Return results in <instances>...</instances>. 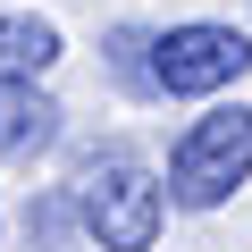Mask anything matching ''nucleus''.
Instances as JSON below:
<instances>
[{
  "label": "nucleus",
  "mask_w": 252,
  "mask_h": 252,
  "mask_svg": "<svg viewBox=\"0 0 252 252\" xmlns=\"http://www.w3.org/2000/svg\"><path fill=\"white\" fill-rule=\"evenodd\" d=\"M59 67V26L34 9H0V76H51Z\"/></svg>",
  "instance_id": "5"
},
{
  "label": "nucleus",
  "mask_w": 252,
  "mask_h": 252,
  "mask_svg": "<svg viewBox=\"0 0 252 252\" xmlns=\"http://www.w3.org/2000/svg\"><path fill=\"white\" fill-rule=\"evenodd\" d=\"M109 76H118L126 93H160V84H152V34H143V26H109Z\"/></svg>",
  "instance_id": "6"
},
{
  "label": "nucleus",
  "mask_w": 252,
  "mask_h": 252,
  "mask_svg": "<svg viewBox=\"0 0 252 252\" xmlns=\"http://www.w3.org/2000/svg\"><path fill=\"white\" fill-rule=\"evenodd\" d=\"M244 67H252V34H235V26H210V17H193V26H168V34H152V84H160V93H185V101H202V93H227Z\"/></svg>",
  "instance_id": "3"
},
{
  "label": "nucleus",
  "mask_w": 252,
  "mask_h": 252,
  "mask_svg": "<svg viewBox=\"0 0 252 252\" xmlns=\"http://www.w3.org/2000/svg\"><path fill=\"white\" fill-rule=\"evenodd\" d=\"M59 143V101L34 76H0V160H34Z\"/></svg>",
  "instance_id": "4"
},
{
  "label": "nucleus",
  "mask_w": 252,
  "mask_h": 252,
  "mask_svg": "<svg viewBox=\"0 0 252 252\" xmlns=\"http://www.w3.org/2000/svg\"><path fill=\"white\" fill-rule=\"evenodd\" d=\"M26 235L59 244V235H67V202H34V210H26Z\"/></svg>",
  "instance_id": "7"
},
{
  "label": "nucleus",
  "mask_w": 252,
  "mask_h": 252,
  "mask_svg": "<svg viewBox=\"0 0 252 252\" xmlns=\"http://www.w3.org/2000/svg\"><path fill=\"white\" fill-rule=\"evenodd\" d=\"M160 219H168V185L135 160H101V168L76 177V227L101 252H152Z\"/></svg>",
  "instance_id": "2"
},
{
  "label": "nucleus",
  "mask_w": 252,
  "mask_h": 252,
  "mask_svg": "<svg viewBox=\"0 0 252 252\" xmlns=\"http://www.w3.org/2000/svg\"><path fill=\"white\" fill-rule=\"evenodd\" d=\"M235 185H252V109L244 101H219L202 109L177 152H168V202L177 210H219Z\"/></svg>",
  "instance_id": "1"
}]
</instances>
